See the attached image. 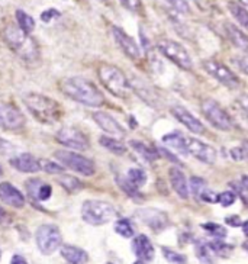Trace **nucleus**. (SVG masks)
Masks as SVG:
<instances>
[{
    "label": "nucleus",
    "mask_w": 248,
    "mask_h": 264,
    "mask_svg": "<svg viewBox=\"0 0 248 264\" xmlns=\"http://www.w3.org/2000/svg\"><path fill=\"white\" fill-rule=\"evenodd\" d=\"M60 89L67 97L76 100L78 103L87 106H102L105 103V97L100 90L83 77H68L60 81Z\"/></svg>",
    "instance_id": "nucleus-1"
},
{
    "label": "nucleus",
    "mask_w": 248,
    "mask_h": 264,
    "mask_svg": "<svg viewBox=\"0 0 248 264\" xmlns=\"http://www.w3.org/2000/svg\"><path fill=\"white\" fill-rule=\"evenodd\" d=\"M3 39L16 55L26 62H33L39 58V48L29 33L22 31L17 25H7L3 29Z\"/></svg>",
    "instance_id": "nucleus-2"
},
{
    "label": "nucleus",
    "mask_w": 248,
    "mask_h": 264,
    "mask_svg": "<svg viewBox=\"0 0 248 264\" xmlns=\"http://www.w3.org/2000/svg\"><path fill=\"white\" fill-rule=\"evenodd\" d=\"M23 103L28 108V110L42 124H54L60 121L61 118V105L39 93H28L23 96Z\"/></svg>",
    "instance_id": "nucleus-3"
},
{
    "label": "nucleus",
    "mask_w": 248,
    "mask_h": 264,
    "mask_svg": "<svg viewBox=\"0 0 248 264\" xmlns=\"http://www.w3.org/2000/svg\"><path fill=\"white\" fill-rule=\"evenodd\" d=\"M97 74L102 84L110 93L118 97H126L129 93V81L121 68L110 64H100L97 68Z\"/></svg>",
    "instance_id": "nucleus-4"
},
{
    "label": "nucleus",
    "mask_w": 248,
    "mask_h": 264,
    "mask_svg": "<svg viewBox=\"0 0 248 264\" xmlns=\"http://www.w3.org/2000/svg\"><path fill=\"white\" fill-rule=\"evenodd\" d=\"M116 217L113 205L103 201H86L81 206V218L89 225H105Z\"/></svg>",
    "instance_id": "nucleus-5"
},
{
    "label": "nucleus",
    "mask_w": 248,
    "mask_h": 264,
    "mask_svg": "<svg viewBox=\"0 0 248 264\" xmlns=\"http://www.w3.org/2000/svg\"><path fill=\"white\" fill-rule=\"evenodd\" d=\"M158 51L171 62H174L176 65H179L180 68L190 71L193 68V61L192 57L189 55L187 49L182 44L171 41V39H161L157 44Z\"/></svg>",
    "instance_id": "nucleus-6"
},
{
    "label": "nucleus",
    "mask_w": 248,
    "mask_h": 264,
    "mask_svg": "<svg viewBox=\"0 0 248 264\" xmlns=\"http://www.w3.org/2000/svg\"><path fill=\"white\" fill-rule=\"evenodd\" d=\"M54 157L57 158V161L62 164L64 167L70 169V170L76 171L78 174H83V176H93L94 171V163L87 158V157L81 156V154H76V153H71L70 150H58L54 153Z\"/></svg>",
    "instance_id": "nucleus-7"
},
{
    "label": "nucleus",
    "mask_w": 248,
    "mask_h": 264,
    "mask_svg": "<svg viewBox=\"0 0 248 264\" xmlns=\"http://www.w3.org/2000/svg\"><path fill=\"white\" fill-rule=\"evenodd\" d=\"M35 240H36V246L39 251L45 256H51L61 246V233L58 227L45 224L36 230Z\"/></svg>",
    "instance_id": "nucleus-8"
},
{
    "label": "nucleus",
    "mask_w": 248,
    "mask_h": 264,
    "mask_svg": "<svg viewBox=\"0 0 248 264\" xmlns=\"http://www.w3.org/2000/svg\"><path fill=\"white\" fill-rule=\"evenodd\" d=\"M202 113L211 122V125L215 126L219 131L228 132L233 129V121H231L230 115L215 100L205 99L202 102Z\"/></svg>",
    "instance_id": "nucleus-9"
},
{
    "label": "nucleus",
    "mask_w": 248,
    "mask_h": 264,
    "mask_svg": "<svg viewBox=\"0 0 248 264\" xmlns=\"http://www.w3.org/2000/svg\"><path fill=\"white\" fill-rule=\"evenodd\" d=\"M206 73L214 78H217L219 83H222L228 89H237L240 86V78L233 73L231 68H228L225 64L217 60H205L202 62Z\"/></svg>",
    "instance_id": "nucleus-10"
},
{
    "label": "nucleus",
    "mask_w": 248,
    "mask_h": 264,
    "mask_svg": "<svg viewBox=\"0 0 248 264\" xmlns=\"http://www.w3.org/2000/svg\"><path fill=\"white\" fill-rule=\"evenodd\" d=\"M55 138L60 144L65 145L67 148H71V150L86 151L89 148L87 137L81 131H78L77 128H73V126H62L57 132Z\"/></svg>",
    "instance_id": "nucleus-11"
},
{
    "label": "nucleus",
    "mask_w": 248,
    "mask_h": 264,
    "mask_svg": "<svg viewBox=\"0 0 248 264\" xmlns=\"http://www.w3.org/2000/svg\"><path fill=\"white\" fill-rule=\"evenodd\" d=\"M25 125L22 112L15 105L0 102V128L6 131H19Z\"/></svg>",
    "instance_id": "nucleus-12"
},
{
    "label": "nucleus",
    "mask_w": 248,
    "mask_h": 264,
    "mask_svg": "<svg viewBox=\"0 0 248 264\" xmlns=\"http://www.w3.org/2000/svg\"><path fill=\"white\" fill-rule=\"evenodd\" d=\"M187 151L205 164H214L217 161V150L201 140L187 138Z\"/></svg>",
    "instance_id": "nucleus-13"
},
{
    "label": "nucleus",
    "mask_w": 248,
    "mask_h": 264,
    "mask_svg": "<svg viewBox=\"0 0 248 264\" xmlns=\"http://www.w3.org/2000/svg\"><path fill=\"white\" fill-rule=\"evenodd\" d=\"M112 33H113V38H115L116 44L124 51L125 55H128L131 60H138L140 58L141 49L138 47V44L134 41V38H131L124 29H121L118 26L112 28Z\"/></svg>",
    "instance_id": "nucleus-14"
},
{
    "label": "nucleus",
    "mask_w": 248,
    "mask_h": 264,
    "mask_svg": "<svg viewBox=\"0 0 248 264\" xmlns=\"http://www.w3.org/2000/svg\"><path fill=\"white\" fill-rule=\"evenodd\" d=\"M137 217L154 231H163L164 228L169 227V217L158 209H153V208L141 209L137 212Z\"/></svg>",
    "instance_id": "nucleus-15"
},
{
    "label": "nucleus",
    "mask_w": 248,
    "mask_h": 264,
    "mask_svg": "<svg viewBox=\"0 0 248 264\" xmlns=\"http://www.w3.org/2000/svg\"><path fill=\"white\" fill-rule=\"evenodd\" d=\"M171 113H173V116H174L180 124L185 125L192 134L201 135V134H203V132L206 131L205 125L202 124L201 121H199L193 113H190L186 108H183V106H174V108L171 109Z\"/></svg>",
    "instance_id": "nucleus-16"
},
{
    "label": "nucleus",
    "mask_w": 248,
    "mask_h": 264,
    "mask_svg": "<svg viewBox=\"0 0 248 264\" xmlns=\"http://www.w3.org/2000/svg\"><path fill=\"white\" fill-rule=\"evenodd\" d=\"M93 121L99 125L106 134H109L110 137L122 138L125 135L124 128L119 125V122H118L113 116H110L106 112H94Z\"/></svg>",
    "instance_id": "nucleus-17"
},
{
    "label": "nucleus",
    "mask_w": 248,
    "mask_h": 264,
    "mask_svg": "<svg viewBox=\"0 0 248 264\" xmlns=\"http://www.w3.org/2000/svg\"><path fill=\"white\" fill-rule=\"evenodd\" d=\"M0 201L12 208H23L25 206V196L19 189H16L12 183L3 182L0 183Z\"/></svg>",
    "instance_id": "nucleus-18"
},
{
    "label": "nucleus",
    "mask_w": 248,
    "mask_h": 264,
    "mask_svg": "<svg viewBox=\"0 0 248 264\" xmlns=\"http://www.w3.org/2000/svg\"><path fill=\"white\" fill-rule=\"evenodd\" d=\"M10 166L16 169L20 173H38L41 171V166H39V160L35 158V157L29 154V153H23V154H19V156L12 157L9 160Z\"/></svg>",
    "instance_id": "nucleus-19"
},
{
    "label": "nucleus",
    "mask_w": 248,
    "mask_h": 264,
    "mask_svg": "<svg viewBox=\"0 0 248 264\" xmlns=\"http://www.w3.org/2000/svg\"><path fill=\"white\" fill-rule=\"evenodd\" d=\"M132 251L142 262H151L154 259V247L147 235H138L132 241Z\"/></svg>",
    "instance_id": "nucleus-20"
},
{
    "label": "nucleus",
    "mask_w": 248,
    "mask_h": 264,
    "mask_svg": "<svg viewBox=\"0 0 248 264\" xmlns=\"http://www.w3.org/2000/svg\"><path fill=\"white\" fill-rule=\"evenodd\" d=\"M26 189H28V193L31 195L32 199L35 201H39V202H44L48 201L52 195V187L44 183L42 180L39 179H32L26 183Z\"/></svg>",
    "instance_id": "nucleus-21"
},
{
    "label": "nucleus",
    "mask_w": 248,
    "mask_h": 264,
    "mask_svg": "<svg viewBox=\"0 0 248 264\" xmlns=\"http://www.w3.org/2000/svg\"><path fill=\"white\" fill-rule=\"evenodd\" d=\"M169 177H170L171 187L174 189V192L182 198V199H187L189 198V186H187V180L185 173L177 169V167H173L169 171Z\"/></svg>",
    "instance_id": "nucleus-22"
},
{
    "label": "nucleus",
    "mask_w": 248,
    "mask_h": 264,
    "mask_svg": "<svg viewBox=\"0 0 248 264\" xmlns=\"http://www.w3.org/2000/svg\"><path fill=\"white\" fill-rule=\"evenodd\" d=\"M163 142H164L167 147H170L171 150H174V151H177L179 154H182V156L186 157L187 154H189V151H187V138L183 134H180V132H177V131L164 135V137H163Z\"/></svg>",
    "instance_id": "nucleus-23"
},
{
    "label": "nucleus",
    "mask_w": 248,
    "mask_h": 264,
    "mask_svg": "<svg viewBox=\"0 0 248 264\" xmlns=\"http://www.w3.org/2000/svg\"><path fill=\"white\" fill-rule=\"evenodd\" d=\"M225 32H227V35H228L230 41L233 42L235 47L240 48V49L247 51L248 49V35L247 33H244V32L241 31L238 26H235V25L230 23V22H227V23H225Z\"/></svg>",
    "instance_id": "nucleus-24"
},
{
    "label": "nucleus",
    "mask_w": 248,
    "mask_h": 264,
    "mask_svg": "<svg viewBox=\"0 0 248 264\" xmlns=\"http://www.w3.org/2000/svg\"><path fill=\"white\" fill-rule=\"evenodd\" d=\"M61 256L70 264H86L89 260L87 253L74 246H62Z\"/></svg>",
    "instance_id": "nucleus-25"
},
{
    "label": "nucleus",
    "mask_w": 248,
    "mask_h": 264,
    "mask_svg": "<svg viewBox=\"0 0 248 264\" xmlns=\"http://www.w3.org/2000/svg\"><path fill=\"white\" fill-rule=\"evenodd\" d=\"M99 141H100V145H102V147H105L108 151L116 154V156H124L125 153H126V145H125L124 142H121L118 138H115V137L102 135Z\"/></svg>",
    "instance_id": "nucleus-26"
},
{
    "label": "nucleus",
    "mask_w": 248,
    "mask_h": 264,
    "mask_svg": "<svg viewBox=\"0 0 248 264\" xmlns=\"http://www.w3.org/2000/svg\"><path fill=\"white\" fill-rule=\"evenodd\" d=\"M129 145L140 154L144 160H147V161H154V160H157L158 158V153L155 151V150H153L151 147H148V145H145L144 142H141V141H129Z\"/></svg>",
    "instance_id": "nucleus-27"
},
{
    "label": "nucleus",
    "mask_w": 248,
    "mask_h": 264,
    "mask_svg": "<svg viewBox=\"0 0 248 264\" xmlns=\"http://www.w3.org/2000/svg\"><path fill=\"white\" fill-rule=\"evenodd\" d=\"M228 7H230L231 15L235 17V20H237V22H238L243 28L248 29V10L247 9H246V7H243L241 4L235 3V1H230Z\"/></svg>",
    "instance_id": "nucleus-28"
},
{
    "label": "nucleus",
    "mask_w": 248,
    "mask_h": 264,
    "mask_svg": "<svg viewBox=\"0 0 248 264\" xmlns=\"http://www.w3.org/2000/svg\"><path fill=\"white\" fill-rule=\"evenodd\" d=\"M195 251H196V256H198V259L202 264H215V260H214L215 254L212 253V250L209 249L208 243L198 241L196 246H195Z\"/></svg>",
    "instance_id": "nucleus-29"
},
{
    "label": "nucleus",
    "mask_w": 248,
    "mask_h": 264,
    "mask_svg": "<svg viewBox=\"0 0 248 264\" xmlns=\"http://www.w3.org/2000/svg\"><path fill=\"white\" fill-rule=\"evenodd\" d=\"M16 20H17V26L25 31L26 33L31 35L33 29H35V20L31 15H28L23 10H16Z\"/></svg>",
    "instance_id": "nucleus-30"
},
{
    "label": "nucleus",
    "mask_w": 248,
    "mask_h": 264,
    "mask_svg": "<svg viewBox=\"0 0 248 264\" xmlns=\"http://www.w3.org/2000/svg\"><path fill=\"white\" fill-rule=\"evenodd\" d=\"M208 246H209V249L212 250V253H214L215 256L224 257V259H225V257H230L234 250L233 246L225 244L224 241H221V240H218V238H215L214 241H209Z\"/></svg>",
    "instance_id": "nucleus-31"
},
{
    "label": "nucleus",
    "mask_w": 248,
    "mask_h": 264,
    "mask_svg": "<svg viewBox=\"0 0 248 264\" xmlns=\"http://www.w3.org/2000/svg\"><path fill=\"white\" fill-rule=\"evenodd\" d=\"M126 180H128L132 186L140 189V187L144 186L145 182H147V174H145V171L142 170V169H129V170H128V174H126Z\"/></svg>",
    "instance_id": "nucleus-32"
},
{
    "label": "nucleus",
    "mask_w": 248,
    "mask_h": 264,
    "mask_svg": "<svg viewBox=\"0 0 248 264\" xmlns=\"http://www.w3.org/2000/svg\"><path fill=\"white\" fill-rule=\"evenodd\" d=\"M115 231H116V234H119L121 237H124V238H131V237H134V233H135L132 224L128 219L116 221L115 222Z\"/></svg>",
    "instance_id": "nucleus-33"
},
{
    "label": "nucleus",
    "mask_w": 248,
    "mask_h": 264,
    "mask_svg": "<svg viewBox=\"0 0 248 264\" xmlns=\"http://www.w3.org/2000/svg\"><path fill=\"white\" fill-rule=\"evenodd\" d=\"M202 230H205L206 233L212 237H215L218 240H222L227 237V228H224L219 224H214V222H208V224H202Z\"/></svg>",
    "instance_id": "nucleus-34"
},
{
    "label": "nucleus",
    "mask_w": 248,
    "mask_h": 264,
    "mask_svg": "<svg viewBox=\"0 0 248 264\" xmlns=\"http://www.w3.org/2000/svg\"><path fill=\"white\" fill-rule=\"evenodd\" d=\"M58 183H60L67 192H71V193H74V192H77V190L81 189L80 180L76 179V177H73V176H61V177H58Z\"/></svg>",
    "instance_id": "nucleus-35"
},
{
    "label": "nucleus",
    "mask_w": 248,
    "mask_h": 264,
    "mask_svg": "<svg viewBox=\"0 0 248 264\" xmlns=\"http://www.w3.org/2000/svg\"><path fill=\"white\" fill-rule=\"evenodd\" d=\"M163 254H164V257H166V260H167L169 263H173V264L187 263L186 256H183V254H180V253H177V251H174V250L163 247Z\"/></svg>",
    "instance_id": "nucleus-36"
},
{
    "label": "nucleus",
    "mask_w": 248,
    "mask_h": 264,
    "mask_svg": "<svg viewBox=\"0 0 248 264\" xmlns=\"http://www.w3.org/2000/svg\"><path fill=\"white\" fill-rule=\"evenodd\" d=\"M206 187H208V185H206V182H205L202 177L193 176V177L190 179V187H189V192H192V195H193L195 198H199V195H201Z\"/></svg>",
    "instance_id": "nucleus-37"
},
{
    "label": "nucleus",
    "mask_w": 248,
    "mask_h": 264,
    "mask_svg": "<svg viewBox=\"0 0 248 264\" xmlns=\"http://www.w3.org/2000/svg\"><path fill=\"white\" fill-rule=\"evenodd\" d=\"M118 183H119V186L121 189L124 190L125 193H128L131 198H138L140 196V189H137L135 186H132L128 180H126V177H118Z\"/></svg>",
    "instance_id": "nucleus-38"
},
{
    "label": "nucleus",
    "mask_w": 248,
    "mask_h": 264,
    "mask_svg": "<svg viewBox=\"0 0 248 264\" xmlns=\"http://www.w3.org/2000/svg\"><path fill=\"white\" fill-rule=\"evenodd\" d=\"M235 201H237V195L234 193L233 190L222 192V193H219V196H218V203H221L224 208H228V206L234 205Z\"/></svg>",
    "instance_id": "nucleus-39"
},
{
    "label": "nucleus",
    "mask_w": 248,
    "mask_h": 264,
    "mask_svg": "<svg viewBox=\"0 0 248 264\" xmlns=\"http://www.w3.org/2000/svg\"><path fill=\"white\" fill-rule=\"evenodd\" d=\"M39 166H41V170L47 171V173H52V174H58L62 173L64 167L58 166L57 163H52L49 160H39Z\"/></svg>",
    "instance_id": "nucleus-40"
},
{
    "label": "nucleus",
    "mask_w": 248,
    "mask_h": 264,
    "mask_svg": "<svg viewBox=\"0 0 248 264\" xmlns=\"http://www.w3.org/2000/svg\"><path fill=\"white\" fill-rule=\"evenodd\" d=\"M166 1L179 13H189L190 12V6H189L187 0H166Z\"/></svg>",
    "instance_id": "nucleus-41"
},
{
    "label": "nucleus",
    "mask_w": 248,
    "mask_h": 264,
    "mask_svg": "<svg viewBox=\"0 0 248 264\" xmlns=\"http://www.w3.org/2000/svg\"><path fill=\"white\" fill-rule=\"evenodd\" d=\"M218 193H215L214 190H211L209 187H206L203 192H202L201 195H199V201L202 202H206V203H218Z\"/></svg>",
    "instance_id": "nucleus-42"
},
{
    "label": "nucleus",
    "mask_w": 248,
    "mask_h": 264,
    "mask_svg": "<svg viewBox=\"0 0 248 264\" xmlns=\"http://www.w3.org/2000/svg\"><path fill=\"white\" fill-rule=\"evenodd\" d=\"M121 3L124 4L128 10H132V12L140 10L141 7V0H121Z\"/></svg>",
    "instance_id": "nucleus-43"
},
{
    "label": "nucleus",
    "mask_w": 248,
    "mask_h": 264,
    "mask_svg": "<svg viewBox=\"0 0 248 264\" xmlns=\"http://www.w3.org/2000/svg\"><path fill=\"white\" fill-rule=\"evenodd\" d=\"M230 154H231L233 160H235V161H243V160L246 158V154H244L243 147H234V148H231Z\"/></svg>",
    "instance_id": "nucleus-44"
},
{
    "label": "nucleus",
    "mask_w": 248,
    "mask_h": 264,
    "mask_svg": "<svg viewBox=\"0 0 248 264\" xmlns=\"http://www.w3.org/2000/svg\"><path fill=\"white\" fill-rule=\"evenodd\" d=\"M237 65L240 67V70H241L244 74H247L248 76V57L247 55H244V57H238V58H237Z\"/></svg>",
    "instance_id": "nucleus-45"
},
{
    "label": "nucleus",
    "mask_w": 248,
    "mask_h": 264,
    "mask_svg": "<svg viewBox=\"0 0 248 264\" xmlns=\"http://www.w3.org/2000/svg\"><path fill=\"white\" fill-rule=\"evenodd\" d=\"M225 222L230 225V227H234V228H237V227H241L243 225V222H241V219L238 215H231V217H227L225 218Z\"/></svg>",
    "instance_id": "nucleus-46"
},
{
    "label": "nucleus",
    "mask_w": 248,
    "mask_h": 264,
    "mask_svg": "<svg viewBox=\"0 0 248 264\" xmlns=\"http://www.w3.org/2000/svg\"><path fill=\"white\" fill-rule=\"evenodd\" d=\"M57 16H60V12H57L55 9H49V10H47V12H44L41 17H42V20H44V22H49L52 17H57Z\"/></svg>",
    "instance_id": "nucleus-47"
},
{
    "label": "nucleus",
    "mask_w": 248,
    "mask_h": 264,
    "mask_svg": "<svg viewBox=\"0 0 248 264\" xmlns=\"http://www.w3.org/2000/svg\"><path fill=\"white\" fill-rule=\"evenodd\" d=\"M195 3L199 6L201 10H208L209 6H211V1H209V0H195Z\"/></svg>",
    "instance_id": "nucleus-48"
},
{
    "label": "nucleus",
    "mask_w": 248,
    "mask_h": 264,
    "mask_svg": "<svg viewBox=\"0 0 248 264\" xmlns=\"http://www.w3.org/2000/svg\"><path fill=\"white\" fill-rule=\"evenodd\" d=\"M10 264H28V262L22 257V256H13L12 260H10Z\"/></svg>",
    "instance_id": "nucleus-49"
},
{
    "label": "nucleus",
    "mask_w": 248,
    "mask_h": 264,
    "mask_svg": "<svg viewBox=\"0 0 248 264\" xmlns=\"http://www.w3.org/2000/svg\"><path fill=\"white\" fill-rule=\"evenodd\" d=\"M6 221H9V215H7V212L0 206V224H6Z\"/></svg>",
    "instance_id": "nucleus-50"
},
{
    "label": "nucleus",
    "mask_w": 248,
    "mask_h": 264,
    "mask_svg": "<svg viewBox=\"0 0 248 264\" xmlns=\"http://www.w3.org/2000/svg\"><path fill=\"white\" fill-rule=\"evenodd\" d=\"M160 153H161V154H164V157H167V158H170L171 161H174V163H177V161H179V160H177L176 157L171 156V153H169V151H167L166 148H160Z\"/></svg>",
    "instance_id": "nucleus-51"
},
{
    "label": "nucleus",
    "mask_w": 248,
    "mask_h": 264,
    "mask_svg": "<svg viewBox=\"0 0 248 264\" xmlns=\"http://www.w3.org/2000/svg\"><path fill=\"white\" fill-rule=\"evenodd\" d=\"M240 105H241V108L244 109V110H247L248 112V96H244V97H241L240 100Z\"/></svg>",
    "instance_id": "nucleus-52"
},
{
    "label": "nucleus",
    "mask_w": 248,
    "mask_h": 264,
    "mask_svg": "<svg viewBox=\"0 0 248 264\" xmlns=\"http://www.w3.org/2000/svg\"><path fill=\"white\" fill-rule=\"evenodd\" d=\"M243 233H244V235L246 237H248V221H246V222H243Z\"/></svg>",
    "instance_id": "nucleus-53"
},
{
    "label": "nucleus",
    "mask_w": 248,
    "mask_h": 264,
    "mask_svg": "<svg viewBox=\"0 0 248 264\" xmlns=\"http://www.w3.org/2000/svg\"><path fill=\"white\" fill-rule=\"evenodd\" d=\"M243 150H244V154H246V158H248V141H246L243 144Z\"/></svg>",
    "instance_id": "nucleus-54"
},
{
    "label": "nucleus",
    "mask_w": 248,
    "mask_h": 264,
    "mask_svg": "<svg viewBox=\"0 0 248 264\" xmlns=\"http://www.w3.org/2000/svg\"><path fill=\"white\" fill-rule=\"evenodd\" d=\"M238 1H241L243 4H246V6H248V0H238Z\"/></svg>",
    "instance_id": "nucleus-55"
},
{
    "label": "nucleus",
    "mask_w": 248,
    "mask_h": 264,
    "mask_svg": "<svg viewBox=\"0 0 248 264\" xmlns=\"http://www.w3.org/2000/svg\"><path fill=\"white\" fill-rule=\"evenodd\" d=\"M244 249H246L248 251V241H247V243H244Z\"/></svg>",
    "instance_id": "nucleus-56"
},
{
    "label": "nucleus",
    "mask_w": 248,
    "mask_h": 264,
    "mask_svg": "<svg viewBox=\"0 0 248 264\" xmlns=\"http://www.w3.org/2000/svg\"><path fill=\"white\" fill-rule=\"evenodd\" d=\"M134 264H144V262H142V260H138V262H135Z\"/></svg>",
    "instance_id": "nucleus-57"
},
{
    "label": "nucleus",
    "mask_w": 248,
    "mask_h": 264,
    "mask_svg": "<svg viewBox=\"0 0 248 264\" xmlns=\"http://www.w3.org/2000/svg\"><path fill=\"white\" fill-rule=\"evenodd\" d=\"M1 173H3V170H1V167H0V176H1Z\"/></svg>",
    "instance_id": "nucleus-58"
},
{
    "label": "nucleus",
    "mask_w": 248,
    "mask_h": 264,
    "mask_svg": "<svg viewBox=\"0 0 248 264\" xmlns=\"http://www.w3.org/2000/svg\"><path fill=\"white\" fill-rule=\"evenodd\" d=\"M105 1H109V0H105Z\"/></svg>",
    "instance_id": "nucleus-59"
},
{
    "label": "nucleus",
    "mask_w": 248,
    "mask_h": 264,
    "mask_svg": "<svg viewBox=\"0 0 248 264\" xmlns=\"http://www.w3.org/2000/svg\"><path fill=\"white\" fill-rule=\"evenodd\" d=\"M108 264H112V263H108Z\"/></svg>",
    "instance_id": "nucleus-60"
}]
</instances>
